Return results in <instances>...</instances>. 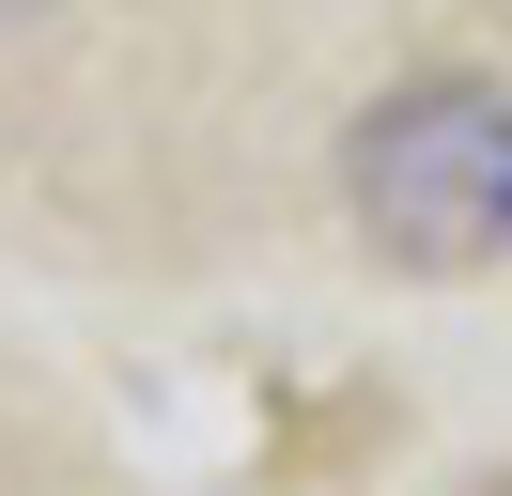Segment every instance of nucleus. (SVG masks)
Returning <instances> with one entry per match:
<instances>
[{
  "label": "nucleus",
  "mask_w": 512,
  "mask_h": 496,
  "mask_svg": "<svg viewBox=\"0 0 512 496\" xmlns=\"http://www.w3.org/2000/svg\"><path fill=\"white\" fill-rule=\"evenodd\" d=\"M342 202L388 264L466 279L512 264V93L497 78H404L373 124L342 140Z\"/></svg>",
  "instance_id": "f257e3e1"
},
{
  "label": "nucleus",
  "mask_w": 512,
  "mask_h": 496,
  "mask_svg": "<svg viewBox=\"0 0 512 496\" xmlns=\"http://www.w3.org/2000/svg\"><path fill=\"white\" fill-rule=\"evenodd\" d=\"M0 16H32V0H0Z\"/></svg>",
  "instance_id": "f03ea898"
}]
</instances>
